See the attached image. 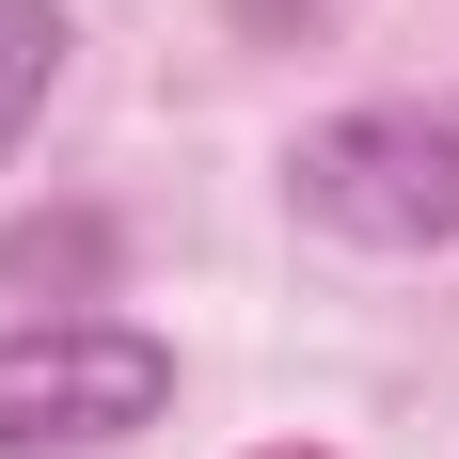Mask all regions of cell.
Here are the masks:
<instances>
[{
    "mask_svg": "<svg viewBox=\"0 0 459 459\" xmlns=\"http://www.w3.org/2000/svg\"><path fill=\"white\" fill-rule=\"evenodd\" d=\"M64 0H0V159H16V143L48 127V95H64Z\"/></svg>",
    "mask_w": 459,
    "mask_h": 459,
    "instance_id": "cell-3",
    "label": "cell"
},
{
    "mask_svg": "<svg viewBox=\"0 0 459 459\" xmlns=\"http://www.w3.org/2000/svg\"><path fill=\"white\" fill-rule=\"evenodd\" d=\"M175 428V349L143 317H16L0 333V459H95Z\"/></svg>",
    "mask_w": 459,
    "mask_h": 459,
    "instance_id": "cell-2",
    "label": "cell"
},
{
    "mask_svg": "<svg viewBox=\"0 0 459 459\" xmlns=\"http://www.w3.org/2000/svg\"><path fill=\"white\" fill-rule=\"evenodd\" d=\"M285 206L349 254H459V95H365L285 143Z\"/></svg>",
    "mask_w": 459,
    "mask_h": 459,
    "instance_id": "cell-1",
    "label": "cell"
}]
</instances>
